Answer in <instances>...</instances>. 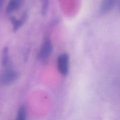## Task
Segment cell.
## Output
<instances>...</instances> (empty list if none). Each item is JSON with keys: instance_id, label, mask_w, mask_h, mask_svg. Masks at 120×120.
Here are the masks:
<instances>
[{"instance_id": "obj_4", "label": "cell", "mask_w": 120, "mask_h": 120, "mask_svg": "<svg viewBox=\"0 0 120 120\" xmlns=\"http://www.w3.org/2000/svg\"><path fill=\"white\" fill-rule=\"evenodd\" d=\"M118 0H102L99 8L100 14L106 15L116 7Z\"/></svg>"}, {"instance_id": "obj_5", "label": "cell", "mask_w": 120, "mask_h": 120, "mask_svg": "<svg viewBox=\"0 0 120 120\" xmlns=\"http://www.w3.org/2000/svg\"><path fill=\"white\" fill-rule=\"evenodd\" d=\"M24 2L25 0H9L6 8V13L7 14H11L19 10Z\"/></svg>"}, {"instance_id": "obj_10", "label": "cell", "mask_w": 120, "mask_h": 120, "mask_svg": "<svg viewBox=\"0 0 120 120\" xmlns=\"http://www.w3.org/2000/svg\"><path fill=\"white\" fill-rule=\"evenodd\" d=\"M5 1L6 0H0V12H1V9H2V7H3V5Z\"/></svg>"}, {"instance_id": "obj_2", "label": "cell", "mask_w": 120, "mask_h": 120, "mask_svg": "<svg viewBox=\"0 0 120 120\" xmlns=\"http://www.w3.org/2000/svg\"><path fill=\"white\" fill-rule=\"evenodd\" d=\"M53 51V45L49 38H45L43 41L38 53V59L45 61L50 57Z\"/></svg>"}, {"instance_id": "obj_9", "label": "cell", "mask_w": 120, "mask_h": 120, "mask_svg": "<svg viewBox=\"0 0 120 120\" xmlns=\"http://www.w3.org/2000/svg\"><path fill=\"white\" fill-rule=\"evenodd\" d=\"M41 4V13L43 15L47 14L49 9V0H40Z\"/></svg>"}, {"instance_id": "obj_1", "label": "cell", "mask_w": 120, "mask_h": 120, "mask_svg": "<svg viewBox=\"0 0 120 120\" xmlns=\"http://www.w3.org/2000/svg\"><path fill=\"white\" fill-rule=\"evenodd\" d=\"M18 78V73L11 66L8 65L0 76V83L3 86H9L13 84Z\"/></svg>"}, {"instance_id": "obj_6", "label": "cell", "mask_w": 120, "mask_h": 120, "mask_svg": "<svg viewBox=\"0 0 120 120\" xmlns=\"http://www.w3.org/2000/svg\"><path fill=\"white\" fill-rule=\"evenodd\" d=\"M27 18H28V14L26 12H25L19 19H17L15 17H12L11 21L12 25L13 31H17L24 24V23L26 21Z\"/></svg>"}, {"instance_id": "obj_8", "label": "cell", "mask_w": 120, "mask_h": 120, "mask_svg": "<svg viewBox=\"0 0 120 120\" xmlns=\"http://www.w3.org/2000/svg\"><path fill=\"white\" fill-rule=\"evenodd\" d=\"M26 109L23 105H22L18 111L15 120H26Z\"/></svg>"}, {"instance_id": "obj_11", "label": "cell", "mask_w": 120, "mask_h": 120, "mask_svg": "<svg viewBox=\"0 0 120 120\" xmlns=\"http://www.w3.org/2000/svg\"><path fill=\"white\" fill-rule=\"evenodd\" d=\"M118 3H119V11L120 12V0H118Z\"/></svg>"}, {"instance_id": "obj_3", "label": "cell", "mask_w": 120, "mask_h": 120, "mask_svg": "<svg viewBox=\"0 0 120 120\" xmlns=\"http://www.w3.org/2000/svg\"><path fill=\"white\" fill-rule=\"evenodd\" d=\"M57 66L58 71L63 76H66L69 73V56L64 53L59 55L57 59Z\"/></svg>"}, {"instance_id": "obj_7", "label": "cell", "mask_w": 120, "mask_h": 120, "mask_svg": "<svg viewBox=\"0 0 120 120\" xmlns=\"http://www.w3.org/2000/svg\"><path fill=\"white\" fill-rule=\"evenodd\" d=\"M1 64L3 66L7 67L9 65V52L8 48L5 47L2 51L1 53Z\"/></svg>"}]
</instances>
